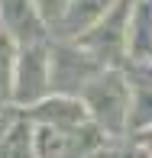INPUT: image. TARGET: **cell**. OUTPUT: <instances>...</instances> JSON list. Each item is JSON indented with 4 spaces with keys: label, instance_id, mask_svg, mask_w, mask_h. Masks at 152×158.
<instances>
[{
    "label": "cell",
    "instance_id": "cell-4",
    "mask_svg": "<svg viewBox=\"0 0 152 158\" xmlns=\"http://www.w3.org/2000/svg\"><path fill=\"white\" fill-rule=\"evenodd\" d=\"M52 94L49 87V42L16 45L13 55V106L29 110L42 97Z\"/></svg>",
    "mask_w": 152,
    "mask_h": 158
},
{
    "label": "cell",
    "instance_id": "cell-6",
    "mask_svg": "<svg viewBox=\"0 0 152 158\" xmlns=\"http://www.w3.org/2000/svg\"><path fill=\"white\" fill-rule=\"evenodd\" d=\"M0 32L13 45L49 42V26L33 0H0Z\"/></svg>",
    "mask_w": 152,
    "mask_h": 158
},
{
    "label": "cell",
    "instance_id": "cell-13",
    "mask_svg": "<svg viewBox=\"0 0 152 158\" xmlns=\"http://www.w3.org/2000/svg\"><path fill=\"white\" fill-rule=\"evenodd\" d=\"M133 139L139 142L142 148H149V152H152V129H146V132H139V135H133Z\"/></svg>",
    "mask_w": 152,
    "mask_h": 158
},
{
    "label": "cell",
    "instance_id": "cell-7",
    "mask_svg": "<svg viewBox=\"0 0 152 158\" xmlns=\"http://www.w3.org/2000/svg\"><path fill=\"white\" fill-rule=\"evenodd\" d=\"M33 126H81L88 123V110H84L81 97H65V94H49L29 110H23Z\"/></svg>",
    "mask_w": 152,
    "mask_h": 158
},
{
    "label": "cell",
    "instance_id": "cell-10",
    "mask_svg": "<svg viewBox=\"0 0 152 158\" xmlns=\"http://www.w3.org/2000/svg\"><path fill=\"white\" fill-rule=\"evenodd\" d=\"M13 55L16 45L0 32V106L13 103Z\"/></svg>",
    "mask_w": 152,
    "mask_h": 158
},
{
    "label": "cell",
    "instance_id": "cell-11",
    "mask_svg": "<svg viewBox=\"0 0 152 158\" xmlns=\"http://www.w3.org/2000/svg\"><path fill=\"white\" fill-rule=\"evenodd\" d=\"M88 158H152L149 148H142L136 139L123 142V139H107L100 148H94Z\"/></svg>",
    "mask_w": 152,
    "mask_h": 158
},
{
    "label": "cell",
    "instance_id": "cell-9",
    "mask_svg": "<svg viewBox=\"0 0 152 158\" xmlns=\"http://www.w3.org/2000/svg\"><path fill=\"white\" fill-rule=\"evenodd\" d=\"M0 158H36V142H33V123L23 110L10 123V129L0 139Z\"/></svg>",
    "mask_w": 152,
    "mask_h": 158
},
{
    "label": "cell",
    "instance_id": "cell-8",
    "mask_svg": "<svg viewBox=\"0 0 152 158\" xmlns=\"http://www.w3.org/2000/svg\"><path fill=\"white\" fill-rule=\"evenodd\" d=\"M117 3L120 0H71L52 32L59 35V39H78L84 29H91V26L97 23L107 10H113Z\"/></svg>",
    "mask_w": 152,
    "mask_h": 158
},
{
    "label": "cell",
    "instance_id": "cell-2",
    "mask_svg": "<svg viewBox=\"0 0 152 158\" xmlns=\"http://www.w3.org/2000/svg\"><path fill=\"white\" fill-rule=\"evenodd\" d=\"M129 13H133V0H120L113 10H107L91 29H84L71 42H78L104 68H123L129 61Z\"/></svg>",
    "mask_w": 152,
    "mask_h": 158
},
{
    "label": "cell",
    "instance_id": "cell-12",
    "mask_svg": "<svg viewBox=\"0 0 152 158\" xmlns=\"http://www.w3.org/2000/svg\"><path fill=\"white\" fill-rule=\"evenodd\" d=\"M33 3H36V10H39V16L46 19V26L55 29V23L62 19V13L68 10L71 0H33Z\"/></svg>",
    "mask_w": 152,
    "mask_h": 158
},
{
    "label": "cell",
    "instance_id": "cell-3",
    "mask_svg": "<svg viewBox=\"0 0 152 158\" xmlns=\"http://www.w3.org/2000/svg\"><path fill=\"white\" fill-rule=\"evenodd\" d=\"M100 71H104V64L94 55H88L78 42L59 39L55 45H49V87H52V94L81 97V90Z\"/></svg>",
    "mask_w": 152,
    "mask_h": 158
},
{
    "label": "cell",
    "instance_id": "cell-1",
    "mask_svg": "<svg viewBox=\"0 0 152 158\" xmlns=\"http://www.w3.org/2000/svg\"><path fill=\"white\" fill-rule=\"evenodd\" d=\"M81 103L88 119L107 139H123L129 119V81L123 68H104L97 77L81 90Z\"/></svg>",
    "mask_w": 152,
    "mask_h": 158
},
{
    "label": "cell",
    "instance_id": "cell-5",
    "mask_svg": "<svg viewBox=\"0 0 152 158\" xmlns=\"http://www.w3.org/2000/svg\"><path fill=\"white\" fill-rule=\"evenodd\" d=\"M33 142L36 158H88L107 135L88 119L81 126H33Z\"/></svg>",
    "mask_w": 152,
    "mask_h": 158
}]
</instances>
